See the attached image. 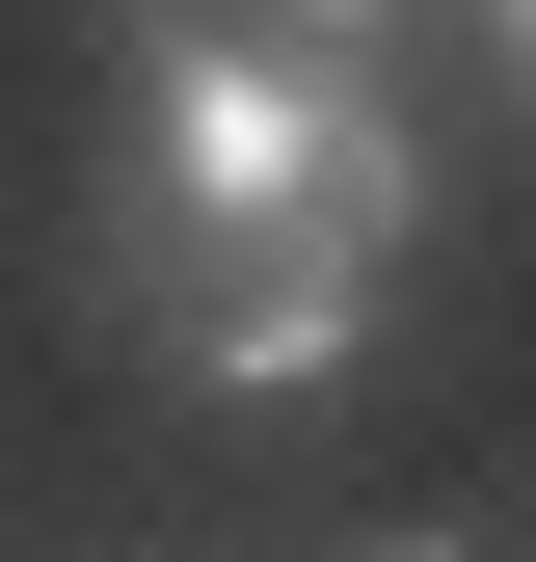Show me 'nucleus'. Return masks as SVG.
Here are the masks:
<instances>
[{
	"instance_id": "f03ea898",
	"label": "nucleus",
	"mask_w": 536,
	"mask_h": 562,
	"mask_svg": "<svg viewBox=\"0 0 536 562\" xmlns=\"http://www.w3.org/2000/svg\"><path fill=\"white\" fill-rule=\"evenodd\" d=\"M268 27H322V54H376V27H402V0H268Z\"/></svg>"
},
{
	"instance_id": "f257e3e1",
	"label": "nucleus",
	"mask_w": 536,
	"mask_h": 562,
	"mask_svg": "<svg viewBox=\"0 0 536 562\" xmlns=\"http://www.w3.org/2000/svg\"><path fill=\"white\" fill-rule=\"evenodd\" d=\"M429 268V134H402L376 54L268 27V0H134L108 54V295L161 375L215 402H295L349 375Z\"/></svg>"
},
{
	"instance_id": "7ed1b4c3",
	"label": "nucleus",
	"mask_w": 536,
	"mask_h": 562,
	"mask_svg": "<svg viewBox=\"0 0 536 562\" xmlns=\"http://www.w3.org/2000/svg\"><path fill=\"white\" fill-rule=\"evenodd\" d=\"M483 54H510V108H536V0H483Z\"/></svg>"
},
{
	"instance_id": "20e7f679",
	"label": "nucleus",
	"mask_w": 536,
	"mask_h": 562,
	"mask_svg": "<svg viewBox=\"0 0 536 562\" xmlns=\"http://www.w3.org/2000/svg\"><path fill=\"white\" fill-rule=\"evenodd\" d=\"M349 562H510V536H349Z\"/></svg>"
}]
</instances>
